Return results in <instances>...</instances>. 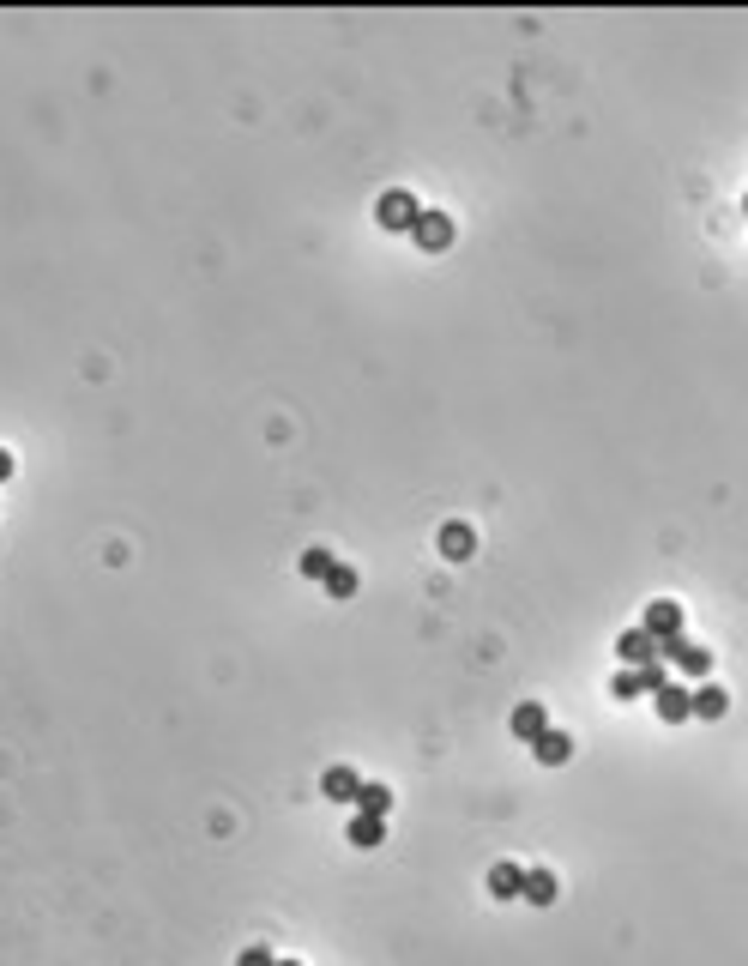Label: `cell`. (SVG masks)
<instances>
[{
  "label": "cell",
  "mask_w": 748,
  "mask_h": 966,
  "mask_svg": "<svg viewBox=\"0 0 748 966\" xmlns=\"http://www.w3.org/2000/svg\"><path fill=\"white\" fill-rule=\"evenodd\" d=\"M374 218H381V230H393V236H411V224L423 218V200L411 188H387L381 206H374Z\"/></svg>",
  "instance_id": "1"
},
{
  "label": "cell",
  "mask_w": 748,
  "mask_h": 966,
  "mask_svg": "<svg viewBox=\"0 0 748 966\" xmlns=\"http://www.w3.org/2000/svg\"><path fill=\"white\" fill-rule=\"evenodd\" d=\"M453 236H459V230H453V218H447V212H429V206H423V218L411 224V242H417L423 254H447V248H453Z\"/></svg>",
  "instance_id": "2"
},
{
  "label": "cell",
  "mask_w": 748,
  "mask_h": 966,
  "mask_svg": "<svg viewBox=\"0 0 748 966\" xmlns=\"http://www.w3.org/2000/svg\"><path fill=\"white\" fill-rule=\"evenodd\" d=\"M640 628H646L652 640H676V634H682V604H676V598H652L646 616H640Z\"/></svg>",
  "instance_id": "3"
},
{
  "label": "cell",
  "mask_w": 748,
  "mask_h": 966,
  "mask_svg": "<svg viewBox=\"0 0 748 966\" xmlns=\"http://www.w3.org/2000/svg\"><path fill=\"white\" fill-rule=\"evenodd\" d=\"M652 701H658V719H664V725H688V719H694V689H688V683H670V689H658Z\"/></svg>",
  "instance_id": "4"
},
{
  "label": "cell",
  "mask_w": 748,
  "mask_h": 966,
  "mask_svg": "<svg viewBox=\"0 0 748 966\" xmlns=\"http://www.w3.org/2000/svg\"><path fill=\"white\" fill-rule=\"evenodd\" d=\"M616 659H622L628 671H640V665H652V659H658V640H652L646 628H628V634L616 640Z\"/></svg>",
  "instance_id": "5"
},
{
  "label": "cell",
  "mask_w": 748,
  "mask_h": 966,
  "mask_svg": "<svg viewBox=\"0 0 748 966\" xmlns=\"http://www.w3.org/2000/svg\"><path fill=\"white\" fill-rule=\"evenodd\" d=\"M531 755H537V767H568V761H574V737L549 725V731L531 743Z\"/></svg>",
  "instance_id": "6"
},
{
  "label": "cell",
  "mask_w": 748,
  "mask_h": 966,
  "mask_svg": "<svg viewBox=\"0 0 748 966\" xmlns=\"http://www.w3.org/2000/svg\"><path fill=\"white\" fill-rule=\"evenodd\" d=\"M543 731H549V707H543V701H519V707H513V737H519V743H537Z\"/></svg>",
  "instance_id": "7"
},
{
  "label": "cell",
  "mask_w": 748,
  "mask_h": 966,
  "mask_svg": "<svg viewBox=\"0 0 748 966\" xmlns=\"http://www.w3.org/2000/svg\"><path fill=\"white\" fill-rule=\"evenodd\" d=\"M320 791H326V803H356L362 773H356V767H326V773H320Z\"/></svg>",
  "instance_id": "8"
},
{
  "label": "cell",
  "mask_w": 748,
  "mask_h": 966,
  "mask_svg": "<svg viewBox=\"0 0 748 966\" xmlns=\"http://www.w3.org/2000/svg\"><path fill=\"white\" fill-rule=\"evenodd\" d=\"M471 550H477V532H471V520H447V526H441V556H447V562H465Z\"/></svg>",
  "instance_id": "9"
},
{
  "label": "cell",
  "mask_w": 748,
  "mask_h": 966,
  "mask_svg": "<svg viewBox=\"0 0 748 966\" xmlns=\"http://www.w3.org/2000/svg\"><path fill=\"white\" fill-rule=\"evenodd\" d=\"M519 900H525V906H555V900H561V882H555V870H525V888H519Z\"/></svg>",
  "instance_id": "10"
},
{
  "label": "cell",
  "mask_w": 748,
  "mask_h": 966,
  "mask_svg": "<svg viewBox=\"0 0 748 966\" xmlns=\"http://www.w3.org/2000/svg\"><path fill=\"white\" fill-rule=\"evenodd\" d=\"M519 888H525V870H519L513 858L489 864V894H495V900H519Z\"/></svg>",
  "instance_id": "11"
},
{
  "label": "cell",
  "mask_w": 748,
  "mask_h": 966,
  "mask_svg": "<svg viewBox=\"0 0 748 966\" xmlns=\"http://www.w3.org/2000/svg\"><path fill=\"white\" fill-rule=\"evenodd\" d=\"M344 834H350V846H362V852H368V846H381V840H387V816H368V810H356Z\"/></svg>",
  "instance_id": "12"
},
{
  "label": "cell",
  "mask_w": 748,
  "mask_h": 966,
  "mask_svg": "<svg viewBox=\"0 0 748 966\" xmlns=\"http://www.w3.org/2000/svg\"><path fill=\"white\" fill-rule=\"evenodd\" d=\"M724 713H730V695H724L718 683H700V689H694V719L712 725V719H724Z\"/></svg>",
  "instance_id": "13"
},
{
  "label": "cell",
  "mask_w": 748,
  "mask_h": 966,
  "mask_svg": "<svg viewBox=\"0 0 748 966\" xmlns=\"http://www.w3.org/2000/svg\"><path fill=\"white\" fill-rule=\"evenodd\" d=\"M356 586H362V580H356V568H350V562H332V568H326V598H338V604H344V598H356Z\"/></svg>",
  "instance_id": "14"
},
{
  "label": "cell",
  "mask_w": 748,
  "mask_h": 966,
  "mask_svg": "<svg viewBox=\"0 0 748 966\" xmlns=\"http://www.w3.org/2000/svg\"><path fill=\"white\" fill-rule=\"evenodd\" d=\"M670 665H676V671H682L688 683H700V677H712V653H706V647H682V653H676Z\"/></svg>",
  "instance_id": "15"
},
{
  "label": "cell",
  "mask_w": 748,
  "mask_h": 966,
  "mask_svg": "<svg viewBox=\"0 0 748 966\" xmlns=\"http://www.w3.org/2000/svg\"><path fill=\"white\" fill-rule=\"evenodd\" d=\"M356 810H368V816H387V810H393V791H387V785H374V779H362V791H356Z\"/></svg>",
  "instance_id": "16"
},
{
  "label": "cell",
  "mask_w": 748,
  "mask_h": 966,
  "mask_svg": "<svg viewBox=\"0 0 748 966\" xmlns=\"http://www.w3.org/2000/svg\"><path fill=\"white\" fill-rule=\"evenodd\" d=\"M332 562H338V556H332V550H326V544H308V550H302V562H296V568H302V580H326V568H332Z\"/></svg>",
  "instance_id": "17"
},
{
  "label": "cell",
  "mask_w": 748,
  "mask_h": 966,
  "mask_svg": "<svg viewBox=\"0 0 748 966\" xmlns=\"http://www.w3.org/2000/svg\"><path fill=\"white\" fill-rule=\"evenodd\" d=\"M634 677H640V695H658V689H670V665H664V659H652V665H640Z\"/></svg>",
  "instance_id": "18"
},
{
  "label": "cell",
  "mask_w": 748,
  "mask_h": 966,
  "mask_svg": "<svg viewBox=\"0 0 748 966\" xmlns=\"http://www.w3.org/2000/svg\"><path fill=\"white\" fill-rule=\"evenodd\" d=\"M610 695H616V701H640V677H634V671L622 665V671L610 677Z\"/></svg>",
  "instance_id": "19"
},
{
  "label": "cell",
  "mask_w": 748,
  "mask_h": 966,
  "mask_svg": "<svg viewBox=\"0 0 748 966\" xmlns=\"http://www.w3.org/2000/svg\"><path fill=\"white\" fill-rule=\"evenodd\" d=\"M236 966H278V960H272V948H260V942H254V948H242V954H236Z\"/></svg>",
  "instance_id": "20"
},
{
  "label": "cell",
  "mask_w": 748,
  "mask_h": 966,
  "mask_svg": "<svg viewBox=\"0 0 748 966\" xmlns=\"http://www.w3.org/2000/svg\"><path fill=\"white\" fill-rule=\"evenodd\" d=\"M7 477H13V453H7V447H0V483H7Z\"/></svg>",
  "instance_id": "21"
},
{
  "label": "cell",
  "mask_w": 748,
  "mask_h": 966,
  "mask_svg": "<svg viewBox=\"0 0 748 966\" xmlns=\"http://www.w3.org/2000/svg\"><path fill=\"white\" fill-rule=\"evenodd\" d=\"M278 966H302V960H278Z\"/></svg>",
  "instance_id": "22"
},
{
  "label": "cell",
  "mask_w": 748,
  "mask_h": 966,
  "mask_svg": "<svg viewBox=\"0 0 748 966\" xmlns=\"http://www.w3.org/2000/svg\"><path fill=\"white\" fill-rule=\"evenodd\" d=\"M742 212H748V194H742Z\"/></svg>",
  "instance_id": "23"
}]
</instances>
